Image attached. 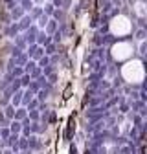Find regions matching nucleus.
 Here are the masks:
<instances>
[{"mask_svg": "<svg viewBox=\"0 0 147 154\" xmlns=\"http://www.w3.org/2000/svg\"><path fill=\"white\" fill-rule=\"evenodd\" d=\"M70 92H72V85H68V86H66V90H64V95H63L64 99H68V97H70Z\"/></svg>", "mask_w": 147, "mask_h": 154, "instance_id": "f03ea898", "label": "nucleus"}, {"mask_svg": "<svg viewBox=\"0 0 147 154\" xmlns=\"http://www.w3.org/2000/svg\"><path fill=\"white\" fill-rule=\"evenodd\" d=\"M74 128H76V118H74V116H70V119H68V125H66V130H64V140H66V141H70Z\"/></svg>", "mask_w": 147, "mask_h": 154, "instance_id": "f257e3e1", "label": "nucleus"}, {"mask_svg": "<svg viewBox=\"0 0 147 154\" xmlns=\"http://www.w3.org/2000/svg\"><path fill=\"white\" fill-rule=\"evenodd\" d=\"M70 154H77V150H76V147H72V149H70Z\"/></svg>", "mask_w": 147, "mask_h": 154, "instance_id": "7ed1b4c3", "label": "nucleus"}]
</instances>
